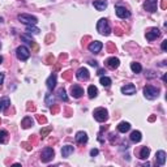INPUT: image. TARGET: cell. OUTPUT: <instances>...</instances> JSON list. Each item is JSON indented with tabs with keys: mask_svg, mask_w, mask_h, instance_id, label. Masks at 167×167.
<instances>
[{
	"mask_svg": "<svg viewBox=\"0 0 167 167\" xmlns=\"http://www.w3.org/2000/svg\"><path fill=\"white\" fill-rule=\"evenodd\" d=\"M97 30L99 31V34L102 35H108L111 33V26L108 24V20L106 18H101L97 24Z\"/></svg>",
	"mask_w": 167,
	"mask_h": 167,
	"instance_id": "cell-1",
	"label": "cell"
},
{
	"mask_svg": "<svg viewBox=\"0 0 167 167\" xmlns=\"http://www.w3.org/2000/svg\"><path fill=\"white\" fill-rule=\"evenodd\" d=\"M159 95V89L158 88H154L151 85H146L144 88V97L146 99H150V101H153V99L158 98Z\"/></svg>",
	"mask_w": 167,
	"mask_h": 167,
	"instance_id": "cell-2",
	"label": "cell"
},
{
	"mask_svg": "<svg viewBox=\"0 0 167 167\" xmlns=\"http://www.w3.org/2000/svg\"><path fill=\"white\" fill-rule=\"evenodd\" d=\"M18 21L24 25L29 26V25H35L38 22V18L35 16H31V14H28V13H21L18 14Z\"/></svg>",
	"mask_w": 167,
	"mask_h": 167,
	"instance_id": "cell-3",
	"label": "cell"
},
{
	"mask_svg": "<svg viewBox=\"0 0 167 167\" xmlns=\"http://www.w3.org/2000/svg\"><path fill=\"white\" fill-rule=\"evenodd\" d=\"M94 119H95L97 122H99V123L106 122V120L108 119L107 110L103 108V107H99V108H97V110H94Z\"/></svg>",
	"mask_w": 167,
	"mask_h": 167,
	"instance_id": "cell-4",
	"label": "cell"
},
{
	"mask_svg": "<svg viewBox=\"0 0 167 167\" xmlns=\"http://www.w3.org/2000/svg\"><path fill=\"white\" fill-rule=\"evenodd\" d=\"M16 55H17L18 60L25 62V60H28L29 56H30V51H29V48L26 47V46H20V47H17V50H16Z\"/></svg>",
	"mask_w": 167,
	"mask_h": 167,
	"instance_id": "cell-5",
	"label": "cell"
},
{
	"mask_svg": "<svg viewBox=\"0 0 167 167\" xmlns=\"http://www.w3.org/2000/svg\"><path fill=\"white\" fill-rule=\"evenodd\" d=\"M54 156H55V153H54V149L52 147H45L42 150V154H41V161L47 163V162H50L54 158Z\"/></svg>",
	"mask_w": 167,
	"mask_h": 167,
	"instance_id": "cell-6",
	"label": "cell"
},
{
	"mask_svg": "<svg viewBox=\"0 0 167 167\" xmlns=\"http://www.w3.org/2000/svg\"><path fill=\"white\" fill-rule=\"evenodd\" d=\"M115 12H116V16H118L119 18H128L130 16L129 11H128L125 7H122V5H118V7H116Z\"/></svg>",
	"mask_w": 167,
	"mask_h": 167,
	"instance_id": "cell-7",
	"label": "cell"
},
{
	"mask_svg": "<svg viewBox=\"0 0 167 167\" xmlns=\"http://www.w3.org/2000/svg\"><path fill=\"white\" fill-rule=\"evenodd\" d=\"M71 95L73 98H81L84 95V89L80 85H72L71 86Z\"/></svg>",
	"mask_w": 167,
	"mask_h": 167,
	"instance_id": "cell-8",
	"label": "cell"
},
{
	"mask_svg": "<svg viewBox=\"0 0 167 167\" xmlns=\"http://www.w3.org/2000/svg\"><path fill=\"white\" fill-rule=\"evenodd\" d=\"M103 45L102 42H99V41H94V42H91L90 45H89V51L93 52V54H98L101 50H102Z\"/></svg>",
	"mask_w": 167,
	"mask_h": 167,
	"instance_id": "cell-9",
	"label": "cell"
},
{
	"mask_svg": "<svg viewBox=\"0 0 167 167\" xmlns=\"http://www.w3.org/2000/svg\"><path fill=\"white\" fill-rule=\"evenodd\" d=\"M159 35H161V31L157 28H153V29H150L149 31H146V39L147 41H154V39H157Z\"/></svg>",
	"mask_w": 167,
	"mask_h": 167,
	"instance_id": "cell-10",
	"label": "cell"
},
{
	"mask_svg": "<svg viewBox=\"0 0 167 167\" xmlns=\"http://www.w3.org/2000/svg\"><path fill=\"white\" fill-rule=\"evenodd\" d=\"M144 8L147 12H151V13L157 12V0H146L144 4Z\"/></svg>",
	"mask_w": 167,
	"mask_h": 167,
	"instance_id": "cell-11",
	"label": "cell"
},
{
	"mask_svg": "<svg viewBox=\"0 0 167 167\" xmlns=\"http://www.w3.org/2000/svg\"><path fill=\"white\" fill-rule=\"evenodd\" d=\"M119 64H120V60L118 59V57H115V56L108 57V59L106 60V65H107L108 68H111V69H116L118 67H119Z\"/></svg>",
	"mask_w": 167,
	"mask_h": 167,
	"instance_id": "cell-12",
	"label": "cell"
},
{
	"mask_svg": "<svg viewBox=\"0 0 167 167\" xmlns=\"http://www.w3.org/2000/svg\"><path fill=\"white\" fill-rule=\"evenodd\" d=\"M122 93L125 94V95H133V94L136 93V86L133 85V84H127L125 86L122 88Z\"/></svg>",
	"mask_w": 167,
	"mask_h": 167,
	"instance_id": "cell-13",
	"label": "cell"
},
{
	"mask_svg": "<svg viewBox=\"0 0 167 167\" xmlns=\"http://www.w3.org/2000/svg\"><path fill=\"white\" fill-rule=\"evenodd\" d=\"M46 84H47L48 90H54L55 86H56V74H55V73L50 74L48 78H47V81H46Z\"/></svg>",
	"mask_w": 167,
	"mask_h": 167,
	"instance_id": "cell-14",
	"label": "cell"
},
{
	"mask_svg": "<svg viewBox=\"0 0 167 167\" xmlns=\"http://www.w3.org/2000/svg\"><path fill=\"white\" fill-rule=\"evenodd\" d=\"M156 159H157V163H158L159 166H163V164L166 163V151H163V150L157 151Z\"/></svg>",
	"mask_w": 167,
	"mask_h": 167,
	"instance_id": "cell-15",
	"label": "cell"
},
{
	"mask_svg": "<svg viewBox=\"0 0 167 167\" xmlns=\"http://www.w3.org/2000/svg\"><path fill=\"white\" fill-rule=\"evenodd\" d=\"M76 141L78 142V144H85V142H88V135H86L85 132H82V130H80V132L76 133Z\"/></svg>",
	"mask_w": 167,
	"mask_h": 167,
	"instance_id": "cell-16",
	"label": "cell"
},
{
	"mask_svg": "<svg viewBox=\"0 0 167 167\" xmlns=\"http://www.w3.org/2000/svg\"><path fill=\"white\" fill-rule=\"evenodd\" d=\"M89 76H90V74H89V71L86 68H80L76 73V77L78 80H88Z\"/></svg>",
	"mask_w": 167,
	"mask_h": 167,
	"instance_id": "cell-17",
	"label": "cell"
},
{
	"mask_svg": "<svg viewBox=\"0 0 167 167\" xmlns=\"http://www.w3.org/2000/svg\"><path fill=\"white\" fill-rule=\"evenodd\" d=\"M93 5L97 11H105L107 8V1L106 0H95L93 3Z\"/></svg>",
	"mask_w": 167,
	"mask_h": 167,
	"instance_id": "cell-18",
	"label": "cell"
},
{
	"mask_svg": "<svg viewBox=\"0 0 167 167\" xmlns=\"http://www.w3.org/2000/svg\"><path fill=\"white\" fill-rule=\"evenodd\" d=\"M73 146L72 145H65V146H63L62 149V157L63 158H68L69 156H71L72 153H73Z\"/></svg>",
	"mask_w": 167,
	"mask_h": 167,
	"instance_id": "cell-19",
	"label": "cell"
},
{
	"mask_svg": "<svg viewBox=\"0 0 167 167\" xmlns=\"http://www.w3.org/2000/svg\"><path fill=\"white\" fill-rule=\"evenodd\" d=\"M9 105H11V99L9 98L4 97V98L0 99V112H3L4 110H7L9 107Z\"/></svg>",
	"mask_w": 167,
	"mask_h": 167,
	"instance_id": "cell-20",
	"label": "cell"
},
{
	"mask_svg": "<svg viewBox=\"0 0 167 167\" xmlns=\"http://www.w3.org/2000/svg\"><path fill=\"white\" fill-rule=\"evenodd\" d=\"M141 139H142V136H141V132L140 130H133L130 133V141L132 142H140Z\"/></svg>",
	"mask_w": 167,
	"mask_h": 167,
	"instance_id": "cell-21",
	"label": "cell"
},
{
	"mask_svg": "<svg viewBox=\"0 0 167 167\" xmlns=\"http://www.w3.org/2000/svg\"><path fill=\"white\" fill-rule=\"evenodd\" d=\"M33 123H34V120L31 119V116H26V118H24L22 122H21V125H22V128L28 129V128H30L33 125Z\"/></svg>",
	"mask_w": 167,
	"mask_h": 167,
	"instance_id": "cell-22",
	"label": "cell"
},
{
	"mask_svg": "<svg viewBox=\"0 0 167 167\" xmlns=\"http://www.w3.org/2000/svg\"><path fill=\"white\" fill-rule=\"evenodd\" d=\"M130 129V124L127 122H122L119 125H118V130H119L120 133H125L128 132V130Z\"/></svg>",
	"mask_w": 167,
	"mask_h": 167,
	"instance_id": "cell-23",
	"label": "cell"
},
{
	"mask_svg": "<svg viewBox=\"0 0 167 167\" xmlns=\"http://www.w3.org/2000/svg\"><path fill=\"white\" fill-rule=\"evenodd\" d=\"M149 154H150V149L146 146L141 147V150H140V154H139V158L140 159H147L149 158Z\"/></svg>",
	"mask_w": 167,
	"mask_h": 167,
	"instance_id": "cell-24",
	"label": "cell"
},
{
	"mask_svg": "<svg viewBox=\"0 0 167 167\" xmlns=\"http://www.w3.org/2000/svg\"><path fill=\"white\" fill-rule=\"evenodd\" d=\"M130 69H132V72H135V73H140V72L142 71V67L140 63L133 62V63H130Z\"/></svg>",
	"mask_w": 167,
	"mask_h": 167,
	"instance_id": "cell-25",
	"label": "cell"
},
{
	"mask_svg": "<svg viewBox=\"0 0 167 167\" xmlns=\"http://www.w3.org/2000/svg\"><path fill=\"white\" fill-rule=\"evenodd\" d=\"M99 82H101V85H102V86L108 88V86L111 85V78H110V77H107V76H101Z\"/></svg>",
	"mask_w": 167,
	"mask_h": 167,
	"instance_id": "cell-26",
	"label": "cell"
},
{
	"mask_svg": "<svg viewBox=\"0 0 167 167\" xmlns=\"http://www.w3.org/2000/svg\"><path fill=\"white\" fill-rule=\"evenodd\" d=\"M88 94H89V97L93 99V98H95V97L98 95V90H97V88L94 85H90L88 88Z\"/></svg>",
	"mask_w": 167,
	"mask_h": 167,
	"instance_id": "cell-27",
	"label": "cell"
},
{
	"mask_svg": "<svg viewBox=\"0 0 167 167\" xmlns=\"http://www.w3.org/2000/svg\"><path fill=\"white\" fill-rule=\"evenodd\" d=\"M39 29L38 28H35L34 25H29V26H26V33L28 34H39Z\"/></svg>",
	"mask_w": 167,
	"mask_h": 167,
	"instance_id": "cell-28",
	"label": "cell"
},
{
	"mask_svg": "<svg viewBox=\"0 0 167 167\" xmlns=\"http://www.w3.org/2000/svg\"><path fill=\"white\" fill-rule=\"evenodd\" d=\"M7 141H8V132L0 130V144H5Z\"/></svg>",
	"mask_w": 167,
	"mask_h": 167,
	"instance_id": "cell-29",
	"label": "cell"
},
{
	"mask_svg": "<svg viewBox=\"0 0 167 167\" xmlns=\"http://www.w3.org/2000/svg\"><path fill=\"white\" fill-rule=\"evenodd\" d=\"M21 39H24L25 42H28V43H33L34 42V39H33V37H31V34H28V33H25V34H22L21 35Z\"/></svg>",
	"mask_w": 167,
	"mask_h": 167,
	"instance_id": "cell-30",
	"label": "cell"
},
{
	"mask_svg": "<svg viewBox=\"0 0 167 167\" xmlns=\"http://www.w3.org/2000/svg\"><path fill=\"white\" fill-rule=\"evenodd\" d=\"M59 98L63 99L64 102H67V101H68V97H67V93H65L64 89H60V90H59Z\"/></svg>",
	"mask_w": 167,
	"mask_h": 167,
	"instance_id": "cell-31",
	"label": "cell"
},
{
	"mask_svg": "<svg viewBox=\"0 0 167 167\" xmlns=\"http://www.w3.org/2000/svg\"><path fill=\"white\" fill-rule=\"evenodd\" d=\"M54 103V97H51V94H46V105L51 106Z\"/></svg>",
	"mask_w": 167,
	"mask_h": 167,
	"instance_id": "cell-32",
	"label": "cell"
},
{
	"mask_svg": "<svg viewBox=\"0 0 167 167\" xmlns=\"http://www.w3.org/2000/svg\"><path fill=\"white\" fill-rule=\"evenodd\" d=\"M52 130V127H46V128H42L41 129V135H42V137H46L47 136L48 132H51Z\"/></svg>",
	"mask_w": 167,
	"mask_h": 167,
	"instance_id": "cell-33",
	"label": "cell"
},
{
	"mask_svg": "<svg viewBox=\"0 0 167 167\" xmlns=\"http://www.w3.org/2000/svg\"><path fill=\"white\" fill-rule=\"evenodd\" d=\"M161 47H162V51H164V52L167 51V39H164L163 42H162V46H161Z\"/></svg>",
	"mask_w": 167,
	"mask_h": 167,
	"instance_id": "cell-34",
	"label": "cell"
},
{
	"mask_svg": "<svg viewBox=\"0 0 167 167\" xmlns=\"http://www.w3.org/2000/svg\"><path fill=\"white\" fill-rule=\"evenodd\" d=\"M98 153H99V150H98V149H91V150H90V156H91V157L98 156Z\"/></svg>",
	"mask_w": 167,
	"mask_h": 167,
	"instance_id": "cell-35",
	"label": "cell"
},
{
	"mask_svg": "<svg viewBox=\"0 0 167 167\" xmlns=\"http://www.w3.org/2000/svg\"><path fill=\"white\" fill-rule=\"evenodd\" d=\"M89 64H90L91 67H98V63H97L95 60H89Z\"/></svg>",
	"mask_w": 167,
	"mask_h": 167,
	"instance_id": "cell-36",
	"label": "cell"
},
{
	"mask_svg": "<svg viewBox=\"0 0 167 167\" xmlns=\"http://www.w3.org/2000/svg\"><path fill=\"white\" fill-rule=\"evenodd\" d=\"M105 73H106L105 69H98V73H97V74H99V76H103Z\"/></svg>",
	"mask_w": 167,
	"mask_h": 167,
	"instance_id": "cell-37",
	"label": "cell"
},
{
	"mask_svg": "<svg viewBox=\"0 0 167 167\" xmlns=\"http://www.w3.org/2000/svg\"><path fill=\"white\" fill-rule=\"evenodd\" d=\"M4 73H0V86H1V84H3V81H4Z\"/></svg>",
	"mask_w": 167,
	"mask_h": 167,
	"instance_id": "cell-38",
	"label": "cell"
},
{
	"mask_svg": "<svg viewBox=\"0 0 167 167\" xmlns=\"http://www.w3.org/2000/svg\"><path fill=\"white\" fill-rule=\"evenodd\" d=\"M1 63H3V56L0 55V64H1Z\"/></svg>",
	"mask_w": 167,
	"mask_h": 167,
	"instance_id": "cell-39",
	"label": "cell"
},
{
	"mask_svg": "<svg viewBox=\"0 0 167 167\" xmlns=\"http://www.w3.org/2000/svg\"><path fill=\"white\" fill-rule=\"evenodd\" d=\"M1 22H3V18H1V17H0V24H1Z\"/></svg>",
	"mask_w": 167,
	"mask_h": 167,
	"instance_id": "cell-40",
	"label": "cell"
},
{
	"mask_svg": "<svg viewBox=\"0 0 167 167\" xmlns=\"http://www.w3.org/2000/svg\"><path fill=\"white\" fill-rule=\"evenodd\" d=\"M0 47H1V45H0Z\"/></svg>",
	"mask_w": 167,
	"mask_h": 167,
	"instance_id": "cell-41",
	"label": "cell"
}]
</instances>
